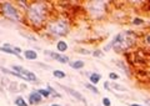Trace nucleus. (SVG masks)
<instances>
[{
	"label": "nucleus",
	"mask_w": 150,
	"mask_h": 106,
	"mask_svg": "<svg viewBox=\"0 0 150 106\" xmlns=\"http://www.w3.org/2000/svg\"><path fill=\"white\" fill-rule=\"evenodd\" d=\"M46 3H29V6L25 9L26 20L34 27H41L48 21L49 9Z\"/></svg>",
	"instance_id": "1"
},
{
	"label": "nucleus",
	"mask_w": 150,
	"mask_h": 106,
	"mask_svg": "<svg viewBox=\"0 0 150 106\" xmlns=\"http://www.w3.org/2000/svg\"><path fill=\"white\" fill-rule=\"evenodd\" d=\"M135 39H137V35L133 31H129V30L123 31V33L118 34L112 39V41L108 45V48L105 50L112 48L115 51H124V50H128L129 48L133 46V44L135 43Z\"/></svg>",
	"instance_id": "2"
},
{
	"label": "nucleus",
	"mask_w": 150,
	"mask_h": 106,
	"mask_svg": "<svg viewBox=\"0 0 150 106\" xmlns=\"http://www.w3.org/2000/svg\"><path fill=\"white\" fill-rule=\"evenodd\" d=\"M46 30H48L50 35L60 38V36H65L69 33L70 26L69 22L65 19H55V20H50L46 24Z\"/></svg>",
	"instance_id": "3"
},
{
	"label": "nucleus",
	"mask_w": 150,
	"mask_h": 106,
	"mask_svg": "<svg viewBox=\"0 0 150 106\" xmlns=\"http://www.w3.org/2000/svg\"><path fill=\"white\" fill-rule=\"evenodd\" d=\"M0 11L4 16L13 21H20V13L19 9L11 3H0Z\"/></svg>",
	"instance_id": "4"
},
{
	"label": "nucleus",
	"mask_w": 150,
	"mask_h": 106,
	"mask_svg": "<svg viewBox=\"0 0 150 106\" xmlns=\"http://www.w3.org/2000/svg\"><path fill=\"white\" fill-rule=\"evenodd\" d=\"M13 70L18 72V74H20V75L24 77V80L25 81H30V82H38V77L36 75L33 71L30 70H28V69L25 67H23V66H19V65H13Z\"/></svg>",
	"instance_id": "5"
},
{
	"label": "nucleus",
	"mask_w": 150,
	"mask_h": 106,
	"mask_svg": "<svg viewBox=\"0 0 150 106\" xmlns=\"http://www.w3.org/2000/svg\"><path fill=\"white\" fill-rule=\"evenodd\" d=\"M89 11H90L94 16L99 18L103 15V13L105 11V3L103 1H95V3H91L89 4Z\"/></svg>",
	"instance_id": "6"
},
{
	"label": "nucleus",
	"mask_w": 150,
	"mask_h": 106,
	"mask_svg": "<svg viewBox=\"0 0 150 106\" xmlns=\"http://www.w3.org/2000/svg\"><path fill=\"white\" fill-rule=\"evenodd\" d=\"M60 87H62L63 90H65L67 93L69 94V95H71L74 99H76L78 101H81V102L84 104V105H86V100H85V98L79 93V91H76V90H74V89H70V87H67V86H64V85H60Z\"/></svg>",
	"instance_id": "7"
},
{
	"label": "nucleus",
	"mask_w": 150,
	"mask_h": 106,
	"mask_svg": "<svg viewBox=\"0 0 150 106\" xmlns=\"http://www.w3.org/2000/svg\"><path fill=\"white\" fill-rule=\"evenodd\" d=\"M46 55H49V56L51 59H54L55 61H58V62H62V64H69V58L67 56V55H63V54H60V53H54V51H45Z\"/></svg>",
	"instance_id": "8"
},
{
	"label": "nucleus",
	"mask_w": 150,
	"mask_h": 106,
	"mask_svg": "<svg viewBox=\"0 0 150 106\" xmlns=\"http://www.w3.org/2000/svg\"><path fill=\"white\" fill-rule=\"evenodd\" d=\"M41 101H43V96L39 94L38 90L31 91V93L29 94V98H28V102H29V105H39V104H41Z\"/></svg>",
	"instance_id": "9"
},
{
	"label": "nucleus",
	"mask_w": 150,
	"mask_h": 106,
	"mask_svg": "<svg viewBox=\"0 0 150 106\" xmlns=\"http://www.w3.org/2000/svg\"><path fill=\"white\" fill-rule=\"evenodd\" d=\"M0 51L3 53H6V54H10V55H15V56L20 58V55H19L15 50L13 49V45H9V44H5L4 46H0Z\"/></svg>",
	"instance_id": "10"
},
{
	"label": "nucleus",
	"mask_w": 150,
	"mask_h": 106,
	"mask_svg": "<svg viewBox=\"0 0 150 106\" xmlns=\"http://www.w3.org/2000/svg\"><path fill=\"white\" fill-rule=\"evenodd\" d=\"M69 65H70V67H73L74 70H80V69L84 67L85 64H84L83 60H75V61H70Z\"/></svg>",
	"instance_id": "11"
},
{
	"label": "nucleus",
	"mask_w": 150,
	"mask_h": 106,
	"mask_svg": "<svg viewBox=\"0 0 150 106\" xmlns=\"http://www.w3.org/2000/svg\"><path fill=\"white\" fill-rule=\"evenodd\" d=\"M89 80H90V84L93 85H96L98 82L101 80V75L98 72H91L90 75H89Z\"/></svg>",
	"instance_id": "12"
},
{
	"label": "nucleus",
	"mask_w": 150,
	"mask_h": 106,
	"mask_svg": "<svg viewBox=\"0 0 150 106\" xmlns=\"http://www.w3.org/2000/svg\"><path fill=\"white\" fill-rule=\"evenodd\" d=\"M24 56H25L26 60H36L38 59V53L34 51V50H25Z\"/></svg>",
	"instance_id": "13"
},
{
	"label": "nucleus",
	"mask_w": 150,
	"mask_h": 106,
	"mask_svg": "<svg viewBox=\"0 0 150 106\" xmlns=\"http://www.w3.org/2000/svg\"><path fill=\"white\" fill-rule=\"evenodd\" d=\"M56 49H58V51L62 54V53H65L68 50V44L65 43L64 40H59L58 43H56Z\"/></svg>",
	"instance_id": "14"
},
{
	"label": "nucleus",
	"mask_w": 150,
	"mask_h": 106,
	"mask_svg": "<svg viewBox=\"0 0 150 106\" xmlns=\"http://www.w3.org/2000/svg\"><path fill=\"white\" fill-rule=\"evenodd\" d=\"M14 102H15V105H16V106H29V104H28L26 101L21 98V96H18V98L15 99V101H14Z\"/></svg>",
	"instance_id": "15"
},
{
	"label": "nucleus",
	"mask_w": 150,
	"mask_h": 106,
	"mask_svg": "<svg viewBox=\"0 0 150 106\" xmlns=\"http://www.w3.org/2000/svg\"><path fill=\"white\" fill-rule=\"evenodd\" d=\"M46 89H48V91L50 93V95H51V98H60V94L58 93V91H56L54 87H51L50 85H48L46 86Z\"/></svg>",
	"instance_id": "16"
},
{
	"label": "nucleus",
	"mask_w": 150,
	"mask_h": 106,
	"mask_svg": "<svg viewBox=\"0 0 150 106\" xmlns=\"http://www.w3.org/2000/svg\"><path fill=\"white\" fill-rule=\"evenodd\" d=\"M53 76L56 77V79H64L67 75H65V72L62 71V70H54L53 71Z\"/></svg>",
	"instance_id": "17"
},
{
	"label": "nucleus",
	"mask_w": 150,
	"mask_h": 106,
	"mask_svg": "<svg viewBox=\"0 0 150 106\" xmlns=\"http://www.w3.org/2000/svg\"><path fill=\"white\" fill-rule=\"evenodd\" d=\"M38 91H39V94H40L41 96H43V98H45V99L51 98V95H50V93L48 91V89H39Z\"/></svg>",
	"instance_id": "18"
},
{
	"label": "nucleus",
	"mask_w": 150,
	"mask_h": 106,
	"mask_svg": "<svg viewBox=\"0 0 150 106\" xmlns=\"http://www.w3.org/2000/svg\"><path fill=\"white\" fill-rule=\"evenodd\" d=\"M85 87H86V89H89V90H90L91 93H94V94H99V90H98L93 84H85Z\"/></svg>",
	"instance_id": "19"
},
{
	"label": "nucleus",
	"mask_w": 150,
	"mask_h": 106,
	"mask_svg": "<svg viewBox=\"0 0 150 106\" xmlns=\"http://www.w3.org/2000/svg\"><path fill=\"white\" fill-rule=\"evenodd\" d=\"M111 87L112 89H115V90H118V91H126V89L124 86H121V85H119V84H111Z\"/></svg>",
	"instance_id": "20"
},
{
	"label": "nucleus",
	"mask_w": 150,
	"mask_h": 106,
	"mask_svg": "<svg viewBox=\"0 0 150 106\" xmlns=\"http://www.w3.org/2000/svg\"><path fill=\"white\" fill-rule=\"evenodd\" d=\"M103 105H104V106H111V101L108 98H104V99H103Z\"/></svg>",
	"instance_id": "21"
},
{
	"label": "nucleus",
	"mask_w": 150,
	"mask_h": 106,
	"mask_svg": "<svg viewBox=\"0 0 150 106\" xmlns=\"http://www.w3.org/2000/svg\"><path fill=\"white\" fill-rule=\"evenodd\" d=\"M109 77H110L111 80H118L119 79V75H118V74H115V72H110L109 74Z\"/></svg>",
	"instance_id": "22"
},
{
	"label": "nucleus",
	"mask_w": 150,
	"mask_h": 106,
	"mask_svg": "<svg viewBox=\"0 0 150 106\" xmlns=\"http://www.w3.org/2000/svg\"><path fill=\"white\" fill-rule=\"evenodd\" d=\"M93 55H94V56H96V58H101L103 56V53L100 51V50H95V51L93 53Z\"/></svg>",
	"instance_id": "23"
},
{
	"label": "nucleus",
	"mask_w": 150,
	"mask_h": 106,
	"mask_svg": "<svg viewBox=\"0 0 150 106\" xmlns=\"http://www.w3.org/2000/svg\"><path fill=\"white\" fill-rule=\"evenodd\" d=\"M143 20L142 19H134V21H133V24H135V25H140V24H143Z\"/></svg>",
	"instance_id": "24"
},
{
	"label": "nucleus",
	"mask_w": 150,
	"mask_h": 106,
	"mask_svg": "<svg viewBox=\"0 0 150 106\" xmlns=\"http://www.w3.org/2000/svg\"><path fill=\"white\" fill-rule=\"evenodd\" d=\"M78 51L81 53V54H90V51H86V50H83V49L81 50H78Z\"/></svg>",
	"instance_id": "25"
},
{
	"label": "nucleus",
	"mask_w": 150,
	"mask_h": 106,
	"mask_svg": "<svg viewBox=\"0 0 150 106\" xmlns=\"http://www.w3.org/2000/svg\"><path fill=\"white\" fill-rule=\"evenodd\" d=\"M146 43L150 45V35H148V36H146Z\"/></svg>",
	"instance_id": "26"
},
{
	"label": "nucleus",
	"mask_w": 150,
	"mask_h": 106,
	"mask_svg": "<svg viewBox=\"0 0 150 106\" xmlns=\"http://www.w3.org/2000/svg\"><path fill=\"white\" fill-rule=\"evenodd\" d=\"M130 106H143V105H139V104H131Z\"/></svg>",
	"instance_id": "27"
},
{
	"label": "nucleus",
	"mask_w": 150,
	"mask_h": 106,
	"mask_svg": "<svg viewBox=\"0 0 150 106\" xmlns=\"http://www.w3.org/2000/svg\"><path fill=\"white\" fill-rule=\"evenodd\" d=\"M50 106H62V105H59V104H51Z\"/></svg>",
	"instance_id": "28"
}]
</instances>
